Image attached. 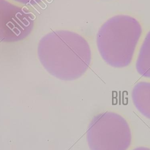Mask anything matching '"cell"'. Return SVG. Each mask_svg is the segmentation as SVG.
I'll return each mask as SVG.
<instances>
[{
    "label": "cell",
    "instance_id": "6da1fadb",
    "mask_svg": "<svg viewBox=\"0 0 150 150\" xmlns=\"http://www.w3.org/2000/svg\"><path fill=\"white\" fill-rule=\"evenodd\" d=\"M38 56L50 74L65 81L81 77L91 61V51L87 40L67 30L54 31L43 36L38 44Z\"/></svg>",
    "mask_w": 150,
    "mask_h": 150
},
{
    "label": "cell",
    "instance_id": "7a4b0ae2",
    "mask_svg": "<svg viewBox=\"0 0 150 150\" xmlns=\"http://www.w3.org/2000/svg\"><path fill=\"white\" fill-rule=\"evenodd\" d=\"M141 34L142 27L135 18L127 15L111 17L97 34V46L101 58L112 67L128 66Z\"/></svg>",
    "mask_w": 150,
    "mask_h": 150
},
{
    "label": "cell",
    "instance_id": "3957f363",
    "mask_svg": "<svg viewBox=\"0 0 150 150\" xmlns=\"http://www.w3.org/2000/svg\"><path fill=\"white\" fill-rule=\"evenodd\" d=\"M87 141L90 150H127L132 142L131 130L123 116L107 111L93 118Z\"/></svg>",
    "mask_w": 150,
    "mask_h": 150
},
{
    "label": "cell",
    "instance_id": "277c9868",
    "mask_svg": "<svg viewBox=\"0 0 150 150\" xmlns=\"http://www.w3.org/2000/svg\"><path fill=\"white\" fill-rule=\"evenodd\" d=\"M35 16L28 8L0 0V42L15 43L32 32Z\"/></svg>",
    "mask_w": 150,
    "mask_h": 150
},
{
    "label": "cell",
    "instance_id": "5b68a950",
    "mask_svg": "<svg viewBox=\"0 0 150 150\" xmlns=\"http://www.w3.org/2000/svg\"><path fill=\"white\" fill-rule=\"evenodd\" d=\"M131 96L136 109L150 119V82L137 83L132 89Z\"/></svg>",
    "mask_w": 150,
    "mask_h": 150
},
{
    "label": "cell",
    "instance_id": "8992f818",
    "mask_svg": "<svg viewBox=\"0 0 150 150\" xmlns=\"http://www.w3.org/2000/svg\"><path fill=\"white\" fill-rule=\"evenodd\" d=\"M136 69L141 76L150 78V31L146 34L140 48Z\"/></svg>",
    "mask_w": 150,
    "mask_h": 150
},
{
    "label": "cell",
    "instance_id": "52a82bcc",
    "mask_svg": "<svg viewBox=\"0 0 150 150\" xmlns=\"http://www.w3.org/2000/svg\"><path fill=\"white\" fill-rule=\"evenodd\" d=\"M13 1L23 5H29V6H35L42 3L45 0H13Z\"/></svg>",
    "mask_w": 150,
    "mask_h": 150
},
{
    "label": "cell",
    "instance_id": "ba28073f",
    "mask_svg": "<svg viewBox=\"0 0 150 150\" xmlns=\"http://www.w3.org/2000/svg\"><path fill=\"white\" fill-rule=\"evenodd\" d=\"M133 150H150V148L148 147H145V146H140V147L136 148Z\"/></svg>",
    "mask_w": 150,
    "mask_h": 150
}]
</instances>
